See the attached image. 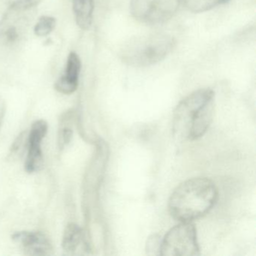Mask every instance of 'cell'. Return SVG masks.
<instances>
[{"label": "cell", "instance_id": "1", "mask_svg": "<svg viewBox=\"0 0 256 256\" xmlns=\"http://www.w3.org/2000/svg\"><path fill=\"white\" fill-rule=\"evenodd\" d=\"M215 94L210 88L198 90L184 98L175 108L172 130L182 140L202 138L208 131L214 114Z\"/></svg>", "mask_w": 256, "mask_h": 256}, {"label": "cell", "instance_id": "2", "mask_svg": "<svg viewBox=\"0 0 256 256\" xmlns=\"http://www.w3.org/2000/svg\"><path fill=\"white\" fill-rule=\"evenodd\" d=\"M218 198V188L211 180L192 178L175 188L169 198V212L180 222H192L206 215Z\"/></svg>", "mask_w": 256, "mask_h": 256}, {"label": "cell", "instance_id": "3", "mask_svg": "<svg viewBox=\"0 0 256 256\" xmlns=\"http://www.w3.org/2000/svg\"><path fill=\"white\" fill-rule=\"evenodd\" d=\"M176 41L164 34L134 37L125 43L120 52L121 60L133 67H146L161 62L174 48Z\"/></svg>", "mask_w": 256, "mask_h": 256}, {"label": "cell", "instance_id": "4", "mask_svg": "<svg viewBox=\"0 0 256 256\" xmlns=\"http://www.w3.org/2000/svg\"><path fill=\"white\" fill-rule=\"evenodd\" d=\"M199 254L197 230L192 222H181L162 238L161 256H194Z\"/></svg>", "mask_w": 256, "mask_h": 256}, {"label": "cell", "instance_id": "5", "mask_svg": "<svg viewBox=\"0 0 256 256\" xmlns=\"http://www.w3.org/2000/svg\"><path fill=\"white\" fill-rule=\"evenodd\" d=\"M180 0H131L132 16L138 22L148 25L164 23L174 17Z\"/></svg>", "mask_w": 256, "mask_h": 256}, {"label": "cell", "instance_id": "6", "mask_svg": "<svg viewBox=\"0 0 256 256\" xmlns=\"http://www.w3.org/2000/svg\"><path fill=\"white\" fill-rule=\"evenodd\" d=\"M48 125L43 120H36L32 124L30 131L28 134V152L25 161V170L28 173H36L41 170L44 163L42 144L48 132Z\"/></svg>", "mask_w": 256, "mask_h": 256}, {"label": "cell", "instance_id": "7", "mask_svg": "<svg viewBox=\"0 0 256 256\" xmlns=\"http://www.w3.org/2000/svg\"><path fill=\"white\" fill-rule=\"evenodd\" d=\"M13 240L20 246L26 256H47L53 254L52 242L40 232H18L12 234Z\"/></svg>", "mask_w": 256, "mask_h": 256}, {"label": "cell", "instance_id": "8", "mask_svg": "<svg viewBox=\"0 0 256 256\" xmlns=\"http://www.w3.org/2000/svg\"><path fill=\"white\" fill-rule=\"evenodd\" d=\"M31 11L8 6L0 22V38L4 42L14 44L19 40L28 20L26 14Z\"/></svg>", "mask_w": 256, "mask_h": 256}, {"label": "cell", "instance_id": "9", "mask_svg": "<svg viewBox=\"0 0 256 256\" xmlns=\"http://www.w3.org/2000/svg\"><path fill=\"white\" fill-rule=\"evenodd\" d=\"M80 70L82 62L80 58L77 54L72 52L67 59L64 74L55 83V90L65 95L76 92L78 86Z\"/></svg>", "mask_w": 256, "mask_h": 256}, {"label": "cell", "instance_id": "10", "mask_svg": "<svg viewBox=\"0 0 256 256\" xmlns=\"http://www.w3.org/2000/svg\"><path fill=\"white\" fill-rule=\"evenodd\" d=\"M72 7L78 26L89 30L94 18V0H72Z\"/></svg>", "mask_w": 256, "mask_h": 256}, {"label": "cell", "instance_id": "11", "mask_svg": "<svg viewBox=\"0 0 256 256\" xmlns=\"http://www.w3.org/2000/svg\"><path fill=\"white\" fill-rule=\"evenodd\" d=\"M82 244L85 242L83 230L78 224L70 223L66 228L62 236V248L68 253H73L78 250Z\"/></svg>", "mask_w": 256, "mask_h": 256}, {"label": "cell", "instance_id": "12", "mask_svg": "<svg viewBox=\"0 0 256 256\" xmlns=\"http://www.w3.org/2000/svg\"><path fill=\"white\" fill-rule=\"evenodd\" d=\"M188 11L202 13L210 11L218 6L226 4L228 0H182Z\"/></svg>", "mask_w": 256, "mask_h": 256}, {"label": "cell", "instance_id": "13", "mask_svg": "<svg viewBox=\"0 0 256 256\" xmlns=\"http://www.w3.org/2000/svg\"><path fill=\"white\" fill-rule=\"evenodd\" d=\"M72 136V130L70 126V112H67L61 118L58 134V144L60 149L62 150L70 143Z\"/></svg>", "mask_w": 256, "mask_h": 256}, {"label": "cell", "instance_id": "14", "mask_svg": "<svg viewBox=\"0 0 256 256\" xmlns=\"http://www.w3.org/2000/svg\"><path fill=\"white\" fill-rule=\"evenodd\" d=\"M56 26V19L50 16H42L34 28V32L38 37L48 36Z\"/></svg>", "mask_w": 256, "mask_h": 256}, {"label": "cell", "instance_id": "15", "mask_svg": "<svg viewBox=\"0 0 256 256\" xmlns=\"http://www.w3.org/2000/svg\"><path fill=\"white\" fill-rule=\"evenodd\" d=\"M162 238L158 234H152L148 238L146 242V252L149 256L161 254Z\"/></svg>", "mask_w": 256, "mask_h": 256}, {"label": "cell", "instance_id": "16", "mask_svg": "<svg viewBox=\"0 0 256 256\" xmlns=\"http://www.w3.org/2000/svg\"><path fill=\"white\" fill-rule=\"evenodd\" d=\"M10 7L20 10H32L41 2L42 0H10Z\"/></svg>", "mask_w": 256, "mask_h": 256}, {"label": "cell", "instance_id": "17", "mask_svg": "<svg viewBox=\"0 0 256 256\" xmlns=\"http://www.w3.org/2000/svg\"><path fill=\"white\" fill-rule=\"evenodd\" d=\"M6 109V106L5 102L2 98H0V130L2 127L4 116H5Z\"/></svg>", "mask_w": 256, "mask_h": 256}]
</instances>
